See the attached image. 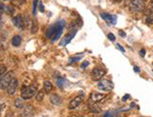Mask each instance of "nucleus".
<instances>
[{
    "mask_svg": "<svg viewBox=\"0 0 153 117\" xmlns=\"http://www.w3.org/2000/svg\"><path fill=\"white\" fill-rule=\"evenodd\" d=\"M37 93H38V87L35 86V85H32V86H28L27 88H25L22 91L21 97L24 100H29L33 98L34 96H36Z\"/></svg>",
    "mask_w": 153,
    "mask_h": 117,
    "instance_id": "f03ea898",
    "label": "nucleus"
},
{
    "mask_svg": "<svg viewBox=\"0 0 153 117\" xmlns=\"http://www.w3.org/2000/svg\"><path fill=\"white\" fill-rule=\"evenodd\" d=\"M133 1H134V0H125V2H126V4H127V5H130Z\"/></svg>",
    "mask_w": 153,
    "mask_h": 117,
    "instance_id": "473e14b6",
    "label": "nucleus"
},
{
    "mask_svg": "<svg viewBox=\"0 0 153 117\" xmlns=\"http://www.w3.org/2000/svg\"><path fill=\"white\" fill-rule=\"evenodd\" d=\"M106 74V70L102 67H94L91 71V79L92 80H100L102 79V77H104Z\"/></svg>",
    "mask_w": 153,
    "mask_h": 117,
    "instance_id": "39448f33",
    "label": "nucleus"
},
{
    "mask_svg": "<svg viewBox=\"0 0 153 117\" xmlns=\"http://www.w3.org/2000/svg\"><path fill=\"white\" fill-rule=\"evenodd\" d=\"M94 117H97V116H94Z\"/></svg>",
    "mask_w": 153,
    "mask_h": 117,
    "instance_id": "58836bf2",
    "label": "nucleus"
},
{
    "mask_svg": "<svg viewBox=\"0 0 153 117\" xmlns=\"http://www.w3.org/2000/svg\"><path fill=\"white\" fill-rule=\"evenodd\" d=\"M88 65H89V62H88V61H84V62L82 63V68L88 67Z\"/></svg>",
    "mask_w": 153,
    "mask_h": 117,
    "instance_id": "c756f323",
    "label": "nucleus"
},
{
    "mask_svg": "<svg viewBox=\"0 0 153 117\" xmlns=\"http://www.w3.org/2000/svg\"><path fill=\"white\" fill-rule=\"evenodd\" d=\"M129 98H130V95H126V96L124 97V99H123V101H127Z\"/></svg>",
    "mask_w": 153,
    "mask_h": 117,
    "instance_id": "72a5a7b5",
    "label": "nucleus"
},
{
    "mask_svg": "<svg viewBox=\"0 0 153 117\" xmlns=\"http://www.w3.org/2000/svg\"><path fill=\"white\" fill-rule=\"evenodd\" d=\"M106 97L105 94H101V93H97V92H93L92 94L90 95V101L94 102V103H97V102L102 101Z\"/></svg>",
    "mask_w": 153,
    "mask_h": 117,
    "instance_id": "f8f14e48",
    "label": "nucleus"
},
{
    "mask_svg": "<svg viewBox=\"0 0 153 117\" xmlns=\"http://www.w3.org/2000/svg\"><path fill=\"white\" fill-rule=\"evenodd\" d=\"M66 85H68L66 79H62V77H59V79H57V86L60 88V89H63L65 86H66Z\"/></svg>",
    "mask_w": 153,
    "mask_h": 117,
    "instance_id": "aec40b11",
    "label": "nucleus"
},
{
    "mask_svg": "<svg viewBox=\"0 0 153 117\" xmlns=\"http://www.w3.org/2000/svg\"><path fill=\"white\" fill-rule=\"evenodd\" d=\"M100 16L104 19L106 23L109 24V25H115V24H117V16L113 15V14L103 13L100 14Z\"/></svg>",
    "mask_w": 153,
    "mask_h": 117,
    "instance_id": "9d476101",
    "label": "nucleus"
},
{
    "mask_svg": "<svg viewBox=\"0 0 153 117\" xmlns=\"http://www.w3.org/2000/svg\"><path fill=\"white\" fill-rule=\"evenodd\" d=\"M134 71H136V72H140V68L138 67V66H135V67H134Z\"/></svg>",
    "mask_w": 153,
    "mask_h": 117,
    "instance_id": "f704fd0d",
    "label": "nucleus"
},
{
    "mask_svg": "<svg viewBox=\"0 0 153 117\" xmlns=\"http://www.w3.org/2000/svg\"><path fill=\"white\" fill-rule=\"evenodd\" d=\"M147 0H134L132 3L130 4V8L133 13H141L144 10L145 4H146Z\"/></svg>",
    "mask_w": 153,
    "mask_h": 117,
    "instance_id": "7ed1b4c3",
    "label": "nucleus"
},
{
    "mask_svg": "<svg viewBox=\"0 0 153 117\" xmlns=\"http://www.w3.org/2000/svg\"><path fill=\"white\" fill-rule=\"evenodd\" d=\"M118 33H120V37H123V38H125V37H126V34H125V32H124V31H122V30H120V32H118Z\"/></svg>",
    "mask_w": 153,
    "mask_h": 117,
    "instance_id": "2f4dec72",
    "label": "nucleus"
},
{
    "mask_svg": "<svg viewBox=\"0 0 153 117\" xmlns=\"http://www.w3.org/2000/svg\"><path fill=\"white\" fill-rule=\"evenodd\" d=\"M145 13L146 14L153 13V0H151V2L149 3V5H148L147 8L145 9Z\"/></svg>",
    "mask_w": 153,
    "mask_h": 117,
    "instance_id": "4be33fe9",
    "label": "nucleus"
},
{
    "mask_svg": "<svg viewBox=\"0 0 153 117\" xmlns=\"http://www.w3.org/2000/svg\"><path fill=\"white\" fill-rule=\"evenodd\" d=\"M12 23H13L14 26H16L19 30H24L25 26V18H23V15L19 14V15H16L13 18H12Z\"/></svg>",
    "mask_w": 153,
    "mask_h": 117,
    "instance_id": "6e6552de",
    "label": "nucleus"
},
{
    "mask_svg": "<svg viewBox=\"0 0 153 117\" xmlns=\"http://www.w3.org/2000/svg\"><path fill=\"white\" fill-rule=\"evenodd\" d=\"M145 54H146V51H145V49H142L141 51H140V55H141L142 57H144Z\"/></svg>",
    "mask_w": 153,
    "mask_h": 117,
    "instance_id": "7c9ffc66",
    "label": "nucleus"
},
{
    "mask_svg": "<svg viewBox=\"0 0 153 117\" xmlns=\"http://www.w3.org/2000/svg\"><path fill=\"white\" fill-rule=\"evenodd\" d=\"M63 26H65V21H59V23H56L52 26H50L47 30V32H46V38L51 39L52 42L59 39V37L61 36V33H62Z\"/></svg>",
    "mask_w": 153,
    "mask_h": 117,
    "instance_id": "f257e3e1",
    "label": "nucleus"
},
{
    "mask_svg": "<svg viewBox=\"0 0 153 117\" xmlns=\"http://www.w3.org/2000/svg\"><path fill=\"white\" fill-rule=\"evenodd\" d=\"M117 49L120 50V51H122V52H125V49H124V47H123L122 45H120V44H117Z\"/></svg>",
    "mask_w": 153,
    "mask_h": 117,
    "instance_id": "c85d7f7f",
    "label": "nucleus"
},
{
    "mask_svg": "<svg viewBox=\"0 0 153 117\" xmlns=\"http://www.w3.org/2000/svg\"><path fill=\"white\" fill-rule=\"evenodd\" d=\"M152 65H153V62H152Z\"/></svg>",
    "mask_w": 153,
    "mask_h": 117,
    "instance_id": "4c0bfd02",
    "label": "nucleus"
},
{
    "mask_svg": "<svg viewBox=\"0 0 153 117\" xmlns=\"http://www.w3.org/2000/svg\"><path fill=\"white\" fill-rule=\"evenodd\" d=\"M12 79H13V72L12 71L6 72L4 75H2L1 80H0V88H1V90H7Z\"/></svg>",
    "mask_w": 153,
    "mask_h": 117,
    "instance_id": "20e7f679",
    "label": "nucleus"
},
{
    "mask_svg": "<svg viewBox=\"0 0 153 117\" xmlns=\"http://www.w3.org/2000/svg\"><path fill=\"white\" fill-rule=\"evenodd\" d=\"M18 86H19L18 79L13 77V79H11V82H10V84H9L8 88H7V90H6L7 94H8L9 96H12V95H14V93H16V89H18Z\"/></svg>",
    "mask_w": 153,
    "mask_h": 117,
    "instance_id": "1a4fd4ad",
    "label": "nucleus"
},
{
    "mask_svg": "<svg viewBox=\"0 0 153 117\" xmlns=\"http://www.w3.org/2000/svg\"><path fill=\"white\" fill-rule=\"evenodd\" d=\"M112 1H113V2H120L122 0H112Z\"/></svg>",
    "mask_w": 153,
    "mask_h": 117,
    "instance_id": "e433bc0d",
    "label": "nucleus"
},
{
    "mask_svg": "<svg viewBox=\"0 0 153 117\" xmlns=\"http://www.w3.org/2000/svg\"><path fill=\"white\" fill-rule=\"evenodd\" d=\"M34 112H35V110H34L32 105H26L24 108L23 113L19 115V117H33Z\"/></svg>",
    "mask_w": 153,
    "mask_h": 117,
    "instance_id": "9b49d317",
    "label": "nucleus"
},
{
    "mask_svg": "<svg viewBox=\"0 0 153 117\" xmlns=\"http://www.w3.org/2000/svg\"><path fill=\"white\" fill-rule=\"evenodd\" d=\"M118 112L120 111H117V110H109V111L105 112V113L102 115V117H114L117 115Z\"/></svg>",
    "mask_w": 153,
    "mask_h": 117,
    "instance_id": "6ab92c4d",
    "label": "nucleus"
},
{
    "mask_svg": "<svg viewBox=\"0 0 153 117\" xmlns=\"http://www.w3.org/2000/svg\"><path fill=\"white\" fill-rule=\"evenodd\" d=\"M5 71H6V67L4 66V64H1L0 65V75H4L5 74Z\"/></svg>",
    "mask_w": 153,
    "mask_h": 117,
    "instance_id": "a878e982",
    "label": "nucleus"
},
{
    "mask_svg": "<svg viewBox=\"0 0 153 117\" xmlns=\"http://www.w3.org/2000/svg\"><path fill=\"white\" fill-rule=\"evenodd\" d=\"M40 11H42V13H43V11H44L43 5H42V4H41V3H40Z\"/></svg>",
    "mask_w": 153,
    "mask_h": 117,
    "instance_id": "c9c22d12",
    "label": "nucleus"
},
{
    "mask_svg": "<svg viewBox=\"0 0 153 117\" xmlns=\"http://www.w3.org/2000/svg\"><path fill=\"white\" fill-rule=\"evenodd\" d=\"M37 31H38V24H37V21L34 19L33 21H32V26H31V32L32 34H36Z\"/></svg>",
    "mask_w": 153,
    "mask_h": 117,
    "instance_id": "412c9836",
    "label": "nucleus"
},
{
    "mask_svg": "<svg viewBox=\"0 0 153 117\" xmlns=\"http://www.w3.org/2000/svg\"><path fill=\"white\" fill-rule=\"evenodd\" d=\"M50 102L52 103L53 105H55V106H60L61 103H62V100H61V97L59 96L57 94H52L50 95Z\"/></svg>",
    "mask_w": 153,
    "mask_h": 117,
    "instance_id": "ddd939ff",
    "label": "nucleus"
},
{
    "mask_svg": "<svg viewBox=\"0 0 153 117\" xmlns=\"http://www.w3.org/2000/svg\"><path fill=\"white\" fill-rule=\"evenodd\" d=\"M81 58H82L81 56H74V57L70 58V63H74V62H76V61H79Z\"/></svg>",
    "mask_w": 153,
    "mask_h": 117,
    "instance_id": "393cba45",
    "label": "nucleus"
},
{
    "mask_svg": "<svg viewBox=\"0 0 153 117\" xmlns=\"http://www.w3.org/2000/svg\"><path fill=\"white\" fill-rule=\"evenodd\" d=\"M146 23L147 24H153V13H150V14H147L146 15Z\"/></svg>",
    "mask_w": 153,
    "mask_h": 117,
    "instance_id": "b1692460",
    "label": "nucleus"
},
{
    "mask_svg": "<svg viewBox=\"0 0 153 117\" xmlns=\"http://www.w3.org/2000/svg\"><path fill=\"white\" fill-rule=\"evenodd\" d=\"M88 108H89V110L92 112V113H94V114L100 113V112H101V109L97 106V105H95V104L92 105L91 103H88Z\"/></svg>",
    "mask_w": 153,
    "mask_h": 117,
    "instance_id": "f3484780",
    "label": "nucleus"
},
{
    "mask_svg": "<svg viewBox=\"0 0 153 117\" xmlns=\"http://www.w3.org/2000/svg\"><path fill=\"white\" fill-rule=\"evenodd\" d=\"M52 89H53V86H52V84H51L49 80H45L44 82V84H43V90H44V92L46 93V94H49L51 91H52Z\"/></svg>",
    "mask_w": 153,
    "mask_h": 117,
    "instance_id": "2eb2a0df",
    "label": "nucleus"
},
{
    "mask_svg": "<svg viewBox=\"0 0 153 117\" xmlns=\"http://www.w3.org/2000/svg\"><path fill=\"white\" fill-rule=\"evenodd\" d=\"M107 37H108V39H109L110 41H111V42H114V41H115V36L113 35L112 33H109V34H108Z\"/></svg>",
    "mask_w": 153,
    "mask_h": 117,
    "instance_id": "cd10ccee",
    "label": "nucleus"
},
{
    "mask_svg": "<svg viewBox=\"0 0 153 117\" xmlns=\"http://www.w3.org/2000/svg\"><path fill=\"white\" fill-rule=\"evenodd\" d=\"M84 94L83 93H81L79 96H76L70 102V104H68V109H71V110H74V109H76L78 106H80L81 103L83 102V100H84Z\"/></svg>",
    "mask_w": 153,
    "mask_h": 117,
    "instance_id": "0eeeda50",
    "label": "nucleus"
},
{
    "mask_svg": "<svg viewBox=\"0 0 153 117\" xmlns=\"http://www.w3.org/2000/svg\"><path fill=\"white\" fill-rule=\"evenodd\" d=\"M22 44V37L19 35L14 36V37H12L11 39V45L14 46V47H19V46H21Z\"/></svg>",
    "mask_w": 153,
    "mask_h": 117,
    "instance_id": "dca6fc26",
    "label": "nucleus"
},
{
    "mask_svg": "<svg viewBox=\"0 0 153 117\" xmlns=\"http://www.w3.org/2000/svg\"><path fill=\"white\" fill-rule=\"evenodd\" d=\"M44 91H40V92H38L37 93V95H36V100L37 101H42L44 98Z\"/></svg>",
    "mask_w": 153,
    "mask_h": 117,
    "instance_id": "5701e85b",
    "label": "nucleus"
},
{
    "mask_svg": "<svg viewBox=\"0 0 153 117\" xmlns=\"http://www.w3.org/2000/svg\"><path fill=\"white\" fill-rule=\"evenodd\" d=\"M30 24H31L30 16H26V18H25V26H32V25H30Z\"/></svg>",
    "mask_w": 153,
    "mask_h": 117,
    "instance_id": "bb28decb",
    "label": "nucleus"
},
{
    "mask_svg": "<svg viewBox=\"0 0 153 117\" xmlns=\"http://www.w3.org/2000/svg\"><path fill=\"white\" fill-rule=\"evenodd\" d=\"M76 35V31H74V32H71V34H68V35L65 36V38L61 40V42H60V45H62V46H65V45H66L71 40V39L74 38V36Z\"/></svg>",
    "mask_w": 153,
    "mask_h": 117,
    "instance_id": "4468645a",
    "label": "nucleus"
},
{
    "mask_svg": "<svg viewBox=\"0 0 153 117\" xmlns=\"http://www.w3.org/2000/svg\"><path fill=\"white\" fill-rule=\"evenodd\" d=\"M23 98H16L14 100V106L19 109H24L25 108V105H24V101Z\"/></svg>",
    "mask_w": 153,
    "mask_h": 117,
    "instance_id": "a211bd4d",
    "label": "nucleus"
},
{
    "mask_svg": "<svg viewBox=\"0 0 153 117\" xmlns=\"http://www.w3.org/2000/svg\"><path fill=\"white\" fill-rule=\"evenodd\" d=\"M97 88L102 92H110L113 89V84L111 80L108 79H100L97 85Z\"/></svg>",
    "mask_w": 153,
    "mask_h": 117,
    "instance_id": "423d86ee",
    "label": "nucleus"
}]
</instances>
